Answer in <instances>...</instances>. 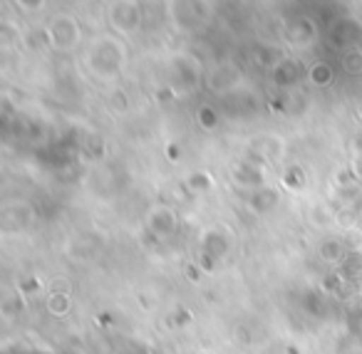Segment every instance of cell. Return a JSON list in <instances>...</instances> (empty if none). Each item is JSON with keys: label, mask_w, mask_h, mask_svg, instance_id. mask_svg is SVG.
Wrapping results in <instances>:
<instances>
[{"label": "cell", "mask_w": 362, "mask_h": 354, "mask_svg": "<svg viewBox=\"0 0 362 354\" xmlns=\"http://www.w3.org/2000/svg\"><path fill=\"white\" fill-rule=\"evenodd\" d=\"M350 171H352V176H355L357 181H362V146H355V151H352Z\"/></svg>", "instance_id": "cell-16"}, {"label": "cell", "mask_w": 362, "mask_h": 354, "mask_svg": "<svg viewBox=\"0 0 362 354\" xmlns=\"http://www.w3.org/2000/svg\"><path fill=\"white\" fill-rule=\"evenodd\" d=\"M278 199H281V194H278L276 189H268V186H261V189L251 191V199H248V206H251V208H256V213H268V211L276 208Z\"/></svg>", "instance_id": "cell-8"}, {"label": "cell", "mask_w": 362, "mask_h": 354, "mask_svg": "<svg viewBox=\"0 0 362 354\" xmlns=\"http://www.w3.org/2000/svg\"><path fill=\"white\" fill-rule=\"evenodd\" d=\"M308 77H310V82L315 87H327V85H332L335 72H332V67L327 65V62H315V65L310 67V72H308Z\"/></svg>", "instance_id": "cell-12"}, {"label": "cell", "mask_w": 362, "mask_h": 354, "mask_svg": "<svg viewBox=\"0 0 362 354\" xmlns=\"http://www.w3.org/2000/svg\"><path fill=\"white\" fill-rule=\"evenodd\" d=\"M85 65L97 80L115 82L127 65V47L122 37L97 35L85 52Z\"/></svg>", "instance_id": "cell-1"}, {"label": "cell", "mask_w": 362, "mask_h": 354, "mask_svg": "<svg viewBox=\"0 0 362 354\" xmlns=\"http://www.w3.org/2000/svg\"><path fill=\"white\" fill-rule=\"evenodd\" d=\"M204 354H209V352H204Z\"/></svg>", "instance_id": "cell-19"}, {"label": "cell", "mask_w": 362, "mask_h": 354, "mask_svg": "<svg viewBox=\"0 0 362 354\" xmlns=\"http://www.w3.org/2000/svg\"><path fill=\"white\" fill-rule=\"evenodd\" d=\"M107 16L119 35H132L141 28V8L136 0H115Z\"/></svg>", "instance_id": "cell-4"}, {"label": "cell", "mask_w": 362, "mask_h": 354, "mask_svg": "<svg viewBox=\"0 0 362 354\" xmlns=\"http://www.w3.org/2000/svg\"><path fill=\"white\" fill-rule=\"evenodd\" d=\"M228 248H231L228 238H226L223 233H218L216 228L206 230V233L202 235V255H206V258L221 260L223 255L228 253Z\"/></svg>", "instance_id": "cell-6"}, {"label": "cell", "mask_w": 362, "mask_h": 354, "mask_svg": "<svg viewBox=\"0 0 362 354\" xmlns=\"http://www.w3.org/2000/svg\"><path fill=\"white\" fill-rule=\"evenodd\" d=\"M187 184L192 186L194 191H211L214 189V179L206 174V171H197V174H192Z\"/></svg>", "instance_id": "cell-15"}, {"label": "cell", "mask_w": 362, "mask_h": 354, "mask_svg": "<svg viewBox=\"0 0 362 354\" xmlns=\"http://www.w3.org/2000/svg\"><path fill=\"white\" fill-rule=\"evenodd\" d=\"M345 245H342V240H337V238H327V240H322L320 243V248H317V255H320V260L322 263H327V265H337L342 258H345Z\"/></svg>", "instance_id": "cell-11"}, {"label": "cell", "mask_w": 362, "mask_h": 354, "mask_svg": "<svg viewBox=\"0 0 362 354\" xmlns=\"http://www.w3.org/2000/svg\"><path fill=\"white\" fill-rule=\"evenodd\" d=\"M16 3L25 13H35V11H40V8L45 6V0H16Z\"/></svg>", "instance_id": "cell-17"}, {"label": "cell", "mask_w": 362, "mask_h": 354, "mask_svg": "<svg viewBox=\"0 0 362 354\" xmlns=\"http://www.w3.org/2000/svg\"><path fill=\"white\" fill-rule=\"evenodd\" d=\"M146 228L156 235V238H171V235L179 230V216L171 206H154V208L146 213Z\"/></svg>", "instance_id": "cell-5"}, {"label": "cell", "mask_w": 362, "mask_h": 354, "mask_svg": "<svg viewBox=\"0 0 362 354\" xmlns=\"http://www.w3.org/2000/svg\"><path fill=\"white\" fill-rule=\"evenodd\" d=\"M233 181H236L241 189L256 191L263 186V171L258 169L256 164H251V161H243V164H238L236 171H233Z\"/></svg>", "instance_id": "cell-7"}, {"label": "cell", "mask_w": 362, "mask_h": 354, "mask_svg": "<svg viewBox=\"0 0 362 354\" xmlns=\"http://www.w3.org/2000/svg\"><path fill=\"white\" fill-rule=\"evenodd\" d=\"M169 16L179 30L192 33L197 28L206 25L209 20V6L206 0H171Z\"/></svg>", "instance_id": "cell-3"}, {"label": "cell", "mask_w": 362, "mask_h": 354, "mask_svg": "<svg viewBox=\"0 0 362 354\" xmlns=\"http://www.w3.org/2000/svg\"><path fill=\"white\" fill-rule=\"evenodd\" d=\"M45 309L52 317H65L72 309L70 290H50V295H47V300H45Z\"/></svg>", "instance_id": "cell-9"}, {"label": "cell", "mask_w": 362, "mask_h": 354, "mask_svg": "<svg viewBox=\"0 0 362 354\" xmlns=\"http://www.w3.org/2000/svg\"><path fill=\"white\" fill-rule=\"evenodd\" d=\"M357 146H362V131H360V141H357Z\"/></svg>", "instance_id": "cell-18"}, {"label": "cell", "mask_w": 362, "mask_h": 354, "mask_svg": "<svg viewBox=\"0 0 362 354\" xmlns=\"http://www.w3.org/2000/svg\"><path fill=\"white\" fill-rule=\"evenodd\" d=\"M342 70L347 72V75H362V47H350V50H345V55H342Z\"/></svg>", "instance_id": "cell-13"}, {"label": "cell", "mask_w": 362, "mask_h": 354, "mask_svg": "<svg viewBox=\"0 0 362 354\" xmlns=\"http://www.w3.org/2000/svg\"><path fill=\"white\" fill-rule=\"evenodd\" d=\"M197 122L202 124V129H206V131H211L218 126V117L211 107H202V110L197 112Z\"/></svg>", "instance_id": "cell-14"}, {"label": "cell", "mask_w": 362, "mask_h": 354, "mask_svg": "<svg viewBox=\"0 0 362 354\" xmlns=\"http://www.w3.org/2000/svg\"><path fill=\"white\" fill-rule=\"evenodd\" d=\"M288 37L293 40V45H300V47H308L315 37V28L308 18H298L291 28H288Z\"/></svg>", "instance_id": "cell-10"}, {"label": "cell", "mask_w": 362, "mask_h": 354, "mask_svg": "<svg viewBox=\"0 0 362 354\" xmlns=\"http://www.w3.org/2000/svg\"><path fill=\"white\" fill-rule=\"evenodd\" d=\"M45 40L60 52L75 50L82 42V28H80V23H77V18L67 16V13L55 16L45 28Z\"/></svg>", "instance_id": "cell-2"}]
</instances>
